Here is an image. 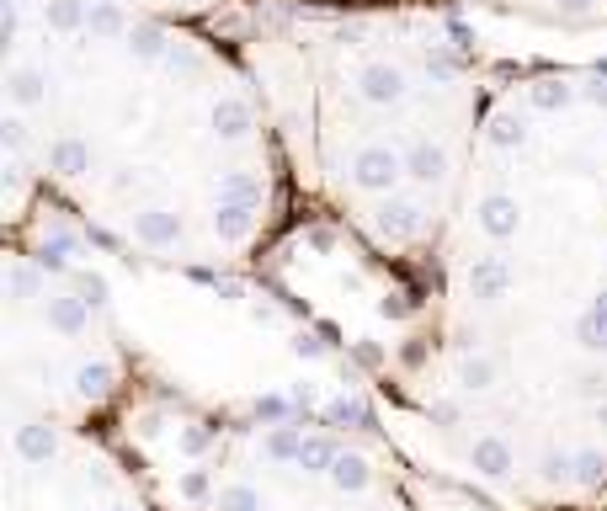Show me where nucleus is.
Returning a JSON list of instances; mask_svg holds the SVG:
<instances>
[{"instance_id": "nucleus-4", "label": "nucleus", "mask_w": 607, "mask_h": 511, "mask_svg": "<svg viewBox=\"0 0 607 511\" xmlns=\"http://www.w3.org/2000/svg\"><path fill=\"white\" fill-rule=\"evenodd\" d=\"M522 224V208H517V197H506V192H490L485 203H480V229H485L490 240H512Z\"/></svg>"}, {"instance_id": "nucleus-37", "label": "nucleus", "mask_w": 607, "mask_h": 511, "mask_svg": "<svg viewBox=\"0 0 607 511\" xmlns=\"http://www.w3.org/2000/svg\"><path fill=\"white\" fill-rule=\"evenodd\" d=\"M294 351H299V357H320V351H325V341H314V336H294Z\"/></svg>"}, {"instance_id": "nucleus-27", "label": "nucleus", "mask_w": 607, "mask_h": 511, "mask_svg": "<svg viewBox=\"0 0 607 511\" xmlns=\"http://www.w3.org/2000/svg\"><path fill=\"white\" fill-rule=\"evenodd\" d=\"M544 479L548 485H565V479H575V453H544Z\"/></svg>"}, {"instance_id": "nucleus-10", "label": "nucleus", "mask_w": 607, "mask_h": 511, "mask_svg": "<svg viewBox=\"0 0 607 511\" xmlns=\"http://www.w3.org/2000/svg\"><path fill=\"white\" fill-rule=\"evenodd\" d=\"M49 170H59V176L91 170V144H86V139H54V144H49Z\"/></svg>"}, {"instance_id": "nucleus-24", "label": "nucleus", "mask_w": 607, "mask_h": 511, "mask_svg": "<svg viewBox=\"0 0 607 511\" xmlns=\"http://www.w3.org/2000/svg\"><path fill=\"white\" fill-rule=\"evenodd\" d=\"M575 346H581V351H592V357H607V331L597 325V315H592V309L575 320Z\"/></svg>"}, {"instance_id": "nucleus-16", "label": "nucleus", "mask_w": 607, "mask_h": 511, "mask_svg": "<svg viewBox=\"0 0 607 511\" xmlns=\"http://www.w3.org/2000/svg\"><path fill=\"white\" fill-rule=\"evenodd\" d=\"M213 128H219L224 139H245V128H250V107H245L240 96L213 102Z\"/></svg>"}, {"instance_id": "nucleus-12", "label": "nucleus", "mask_w": 607, "mask_h": 511, "mask_svg": "<svg viewBox=\"0 0 607 511\" xmlns=\"http://www.w3.org/2000/svg\"><path fill=\"white\" fill-rule=\"evenodd\" d=\"M113 384H118L113 362H80V368H75V395L80 399H102Z\"/></svg>"}, {"instance_id": "nucleus-5", "label": "nucleus", "mask_w": 607, "mask_h": 511, "mask_svg": "<svg viewBox=\"0 0 607 511\" xmlns=\"http://www.w3.org/2000/svg\"><path fill=\"white\" fill-rule=\"evenodd\" d=\"M54 453H59L54 426H43V421H22V426H16V458H22V463H49Z\"/></svg>"}, {"instance_id": "nucleus-35", "label": "nucleus", "mask_w": 607, "mask_h": 511, "mask_svg": "<svg viewBox=\"0 0 607 511\" xmlns=\"http://www.w3.org/2000/svg\"><path fill=\"white\" fill-rule=\"evenodd\" d=\"M581 395H586V399H607V373H602V368H586V373H581Z\"/></svg>"}, {"instance_id": "nucleus-7", "label": "nucleus", "mask_w": 607, "mask_h": 511, "mask_svg": "<svg viewBox=\"0 0 607 511\" xmlns=\"http://www.w3.org/2000/svg\"><path fill=\"white\" fill-rule=\"evenodd\" d=\"M416 229H421V208H416V203L389 197V203L378 208V234H389V240H411Z\"/></svg>"}, {"instance_id": "nucleus-44", "label": "nucleus", "mask_w": 607, "mask_h": 511, "mask_svg": "<svg viewBox=\"0 0 607 511\" xmlns=\"http://www.w3.org/2000/svg\"><path fill=\"white\" fill-rule=\"evenodd\" d=\"M107 511H133V506H107Z\"/></svg>"}, {"instance_id": "nucleus-45", "label": "nucleus", "mask_w": 607, "mask_h": 511, "mask_svg": "<svg viewBox=\"0 0 607 511\" xmlns=\"http://www.w3.org/2000/svg\"><path fill=\"white\" fill-rule=\"evenodd\" d=\"M91 5H96V0H91Z\"/></svg>"}, {"instance_id": "nucleus-28", "label": "nucleus", "mask_w": 607, "mask_h": 511, "mask_svg": "<svg viewBox=\"0 0 607 511\" xmlns=\"http://www.w3.org/2000/svg\"><path fill=\"white\" fill-rule=\"evenodd\" d=\"M288 410H294V399H288V395H261V399H256V421H267V426L288 421Z\"/></svg>"}, {"instance_id": "nucleus-11", "label": "nucleus", "mask_w": 607, "mask_h": 511, "mask_svg": "<svg viewBox=\"0 0 607 511\" xmlns=\"http://www.w3.org/2000/svg\"><path fill=\"white\" fill-rule=\"evenodd\" d=\"M325 479H331L341 496H358V490H367V479H373V474H367V458L363 453H341L336 463H331V474H325Z\"/></svg>"}, {"instance_id": "nucleus-40", "label": "nucleus", "mask_w": 607, "mask_h": 511, "mask_svg": "<svg viewBox=\"0 0 607 511\" xmlns=\"http://www.w3.org/2000/svg\"><path fill=\"white\" fill-rule=\"evenodd\" d=\"M559 11H565V16H586V11H592V0H559Z\"/></svg>"}, {"instance_id": "nucleus-43", "label": "nucleus", "mask_w": 607, "mask_h": 511, "mask_svg": "<svg viewBox=\"0 0 607 511\" xmlns=\"http://www.w3.org/2000/svg\"><path fill=\"white\" fill-rule=\"evenodd\" d=\"M597 421L607 426V399H597Z\"/></svg>"}, {"instance_id": "nucleus-36", "label": "nucleus", "mask_w": 607, "mask_h": 511, "mask_svg": "<svg viewBox=\"0 0 607 511\" xmlns=\"http://www.w3.org/2000/svg\"><path fill=\"white\" fill-rule=\"evenodd\" d=\"M490 139H495V144H501V150H512V144H522V123H512V117H501V123H495V133H490Z\"/></svg>"}, {"instance_id": "nucleus-15", "label": "nucleus", "mask_w": 607, "mask_h": 511, "mask_svg": "<svg viewBox=\"0 0 607 511\" xmlns=\"http://www.w3.org/2000/svg\"><path fill=\"white\" fill-rule=\"evenodd\" d=\"M5 86H11V102H16V107H38V102L49 96V91H43V86H49V80H43V69H27V64H22V69H11V80H5Z\"/></svg>"}, {"instance_id": "nucleus-13", "label": "nucleus", "mask_w": 607, "mask_h": 511, "mask_svg": "<svg viewBox=\"0 0 607 511\" xmlns=\"http://www.w3.org/2000/svg\"><path fill=\"white\" fill-rule=\"evenodd\" d=\"M490 384H495V362H490V357H480V351L458 357V389H464V395H485Z\"/></svg>"}, {"instance_id": "nucleus-34", "label": "nucleus", "mask_w": 607, "mask_h": 511, "mask_svg": "<svg viewBox=\"0 0 607 511\" xmlns=\"http://www.w3.org/2000/svg\"><path fill=\"white\" fill-rule=\"evenodd\" d=\"M533 102L548 107V113H554V107H570V86H539V91H533Z\"/></svg>"}, {"instance_id": "nucleus-1", "label": "nucleus", "mask_w": 607, "mask_h": 511, "mask_svg": "<svg viewBox=\"0 0 607 511\" xmlns=\"http://www.w3.org/2000/svg\"><path fill=\"white\" fill-rule=\"evenodd\" d=\"M400 176H405V160H400L394 150H384V144H373V150H363V155L352 160V181H358L363 192H389Z\"/></svg>"}, {"instance_id": "nucleus-26", "label": "nucleus", "mask_w": 607, "mask_h": 511, "mask_svg": "<svg viewBox=\"0 0 607 511\" xmlns=\"http://www.w3.org/2000/svg\"><path fill=\"white\" fill-rule=\"evenodd\" d=\"M80 22H86L80 0H54V5H49V27H59V32H75Z\"/></svg>"}, {"instance_id": "nucleus-41", "label": "nucleus", "mask_w": 607, "mask_h": 511, "mask_svg": "<svg viewBox=\"0 0 607 511\" xmlns=\"http://www.w3.org/2000/svg\"><path fill=\"white\" fill-rule=\"evenodd\" d=\"M431 415H437L442 426H453V421H458V410H453V405H431Z\"/></svg>"}, {"instance_id": "nucleus-9", "label": "nucleus", "mask_w": 607, "mask_h": 511, "mask_svg": "<svg viewBox=\"0 0 607 511\" xmlns=\"http://www.w3.org/2000/svg\"><path fill=\"white\" fill-rule=\"evenodd\" d=\"M86 298L80 293H64V298H49V325L59 331V336H80L86 331Z\"/></svg>"}, {"instance_id": "nucleus-42", "label": "nucleus", "mask_w": 607, "mask_h": 511, "mask_svg": "<svg viewBox=\"0 0 607 511\" xmlns=\"http://www.w3.org/2000/svg\"><path fill=\"white\" fill-rule=\"evenodd\" d=\"M592 315H597V325L607 331V293H597V304H592Z\"/></svg>"}, {"instance_id": "nucleus-22", "label": "nucleus", "mask_w": 607, "mask_h": 511, "mask_svg": "<svg viewBox=\"0 0 607 511\" xmlns=\"http://www.w3.org/2000/svg\"><path fill=\"white\" fill-rule=\"evenodd\" d=\"M602 479H607V453H597V448H581V453H575V485L597 490Z\"/></svg>"}, {"instance_id": "nucleus-19", "label": "nucleus", "mask_w": 607, "mask_h": 511, "mask_svg": "<svg viewBox=\"0 0 607 511\" xmlns=\"http://www.w3.org/2000/svg\"><path fill=\"white\" fill-rule=\"evenodd\" d=\"M341 458V448L331 443V437H304V448H299V469L304 474H331V463Z\"/></svg>"}, {"instance_id": "nucleus-18", "label": "nucleus", "mask_w": 607, "mask_h": 511, "mask_svg": "<svg viewBox=\"0 0 607 511\" xmlns=\"http://www.w3.org/2000/svg\"><path fill=\"white\" fill-rule=\"evenodd\" d=\"M405 170H411L416 181H442V176H448V155H442L437 144H416V150L405 155Z\"/></svg>"}, {"instance_id": "nucleus-31", "label": "nucleus", "mask_w": 607, "mask_h": 511, "mask_svg": "<svg viewBox=\"0 0 607 511\" xmlns=\"http://www.w3.org/2000/svg\"><path fill=\"white\" fill-rule=\"evenodd\" d=\"M64 256H69V240L59 234V240H49V245L38 251V267H43V272H64V267H69Z\"/></svg>"}, {"instance_id": "nucleus-30", "label": "nucleus", "mask_w": 607, "mask_h": 511, "mask_svg": "<svg viewBox=\"0 0 607 511\" xmlns=\"http://www.w3.org/2000/svg\"><path fill=\"white\" fill-rule=\"evenodd\" d=\"M177 490H182V501H208V490H213V485H208V474H203V469H186L182 479H177Z\"/></svg>"}, {"instance_id": "nucleus-6", "label": "nucleus", "mask_w": 607, "mask_h": 511, "mask_svg": "<svg viewBox=\"0 0 607 511\" xmlns=\"http://www.w3.org/2000/svg\"><path fill=\"white\" fill-rule=\"evenodd\" d=\"M506 287H512V272H506V261L485 256V261H475V267H469V293H475L480 304H495V298H506Z\"/></svg>"}, {"instance_id": "nucleus-8", "label": "nucleus", "mask_w": 607, "mask_h": 511, "mask_svg": "<svg viewBox=\"0 0 607 511\" xmlns=\"http://www.w3.org/2000/svg\"><path fill=\"white\" fill-rule=\"evenodd\" d=\"M133 234H139L144 245H177L182 219H177V214H166V208H149V214H139V219H133Z\"/></svg>"}, {"instance_id": "nucleus-25", "label": "nucleus", "mask_w": 607, "mask_h": 511, "mask_svg": "<svg viewBox=\"0 0 607 511\" xmlns=\"http://www.w3.org/2000/svg\"><path fill=\"white\" fill-rule=\"evenodd\" d=\"M5 283H11V298H38V287H43V278H38V267H27V261H16Z\"/></svg>"}, {"instance_id": "nucleus-14", "label": "nucleus", "mask_w": 607, "mask_h": 511, "mask_svg": "<svg viewBox=\"0 0 607 511\" xmlns=\"http://www.w3.org/2000/svg\"><path fill=\"white\" fill-rule=\"evenodd\" d=\"M299 448H304V437H299V426H288V421H277L267 432V443H261V453L272 463H299Z\"/></svg>"}, {"instance_id": "nucleus-29", "label": "nucleus", "mask_w": 607, "mask_h": 511, "mask_svg": "<svg viewBox=\"0 0 607 511\" xmlns=\"http://www.w3.org/2000/svg\"><path fill=\"white\" fill-rule=\"evenodd\" d=\"M75 293L86 298V304H107V278H96V272H75Z\"/></svg>"}, {"instance_id": "nucleus-39", "label": "nucleus", "mask_w": 607, "mask_h": 511, "mask_svg": "<svg viewBox=\"0 0 607 511\" xmlns=\"http://www.w3.org/2000/svg\"><path fill=\"white\" fill-rule=\"evenodd\" d=\"M405 309H411V304H405V298H384V304H378V315H384V320H400V315H405Z\"/></svg>"}, {"instance_id": "nucleus-32", "label": "nucleus", "mask_w": 607, "mask_h": 511, "mask_svg": "<svg viewBox=\"0 0 607 511\" xmlns=\"http://www.w3.org/2000/svg\"><path fill=\"white\" fill-rule=\"evenodd\" d=\"M133 49L144 59H160L166 54V38H160V27H133Z\"/></svg>"}, {"instance_id": "nucleus-21", "label": "nucleus", "mask_w": 607, "mask_h": 511, "mask_svg": "<svg viewBox=\"0 0 607 511\" xmlns=\"http://www.w3.org/2000/svg\"><path fill=\"white\" fill-rule=\"evenodd\" d=\"M325 421H331V426H373L367 405H363V399H352V395L331 399V405H325Z\"/></svg>"}, {"instance_id": "nucleus-3", "label": "nucleus", "mask_w": 607, "mask_h": 511, "mask_svg": "<svg viewBox=\"0 0 607 511\" xmlns=\"http://www.w3.org/2000/svg\"><path fill=\"white\" fill-rule=\"evenodd\" d=\"M358 91H363L373 107H394L405 96V75L394 64H367L363 75H358Z\"/></svg>"}, {"instance_id": "nucleus-2", "label": "nucleus", "mask_w": 607, "mask_h": 511, "mask_svg": "<svg viewBox=\"0 0 607 511\" xmlns=\"http://www.w3.org/2000/svg\"><path fill=\"white\" fill-rule=\"evenodd\" d=\"M469 469L485 474V479H506V474L517 469V453H512V443H506L501 432H485V437H475V448H469Z\"/></svg>"}, {"instance_id": "nucleus-17", "label": "nucleus", "mask_w": 607, "mask_h": 511, "mask_svg": "<svg viewBox=\"0 0 607 511\" xmlns=\"http://www.w3.org/2000/svg\"><path fill=\"white\" fill-rule=\"evenodd\" d=\"M213 229H219V240L240 245L245 234H250V203H219V214H213Z\"/></svg>"}, {"instance_id": "nucleus-20", "label": "nucleus", "mask_w": 607, "mask_h": 511, "mask_svg": "<svg viewBox=\"0 0 607 511\" xmlns=\"http://www.w3.org/2000/svg\"><path fill=\"white\" fill-rule=\"evenodd\" d=\"M219 203H261V181L256 176H245V170H230L224 181H219Z\"/></svg>"}, {"instance_id": "nucleus-33", "label": "nucleus", "mask_w": 607, "mask_h": 511, "mask_svg": "<svg viewBox=\"0 0 607 511\" xmlns=\"http://www.w3.org/2000/svg\"><path fill=\"white\" fill-rule=\"evenodd\" d=\"M208 448H213V432H203V426H186V432H182V453L186 458L208 453Z\"/></svg>"}, {"instance_id": "nucleus-38", "label": "nucleus", "mask_w": 607, "mask_h": 511, "mask_svg": "<svg viewBox=\"0 0 607 511\" xmlns=\"http://www.w3.org/2000/svg\"><path fill=\"white\" fill-rule=\"evenodd\" d=\"M358 362H363V368H378V362H384V351H378L373 341H363V346H358Z\"/></svg>"}, {"instance_id": "nucleus-23", "label": "nucleus", "mask_w": 607, "mask_h": 511, "mask_svg": "<svg viewBox=\"0 0 607 511\" xmlns=\"http://www.w3.org/2000/svg\"><path fill=\"white\" fill-rule=\"evenodd\" d=\"M219 511H267L256 485H224L219 490Z\"/></svg>"}]
</instances>
